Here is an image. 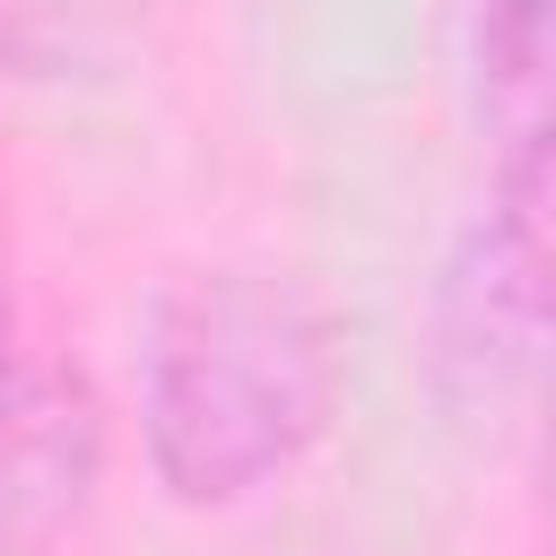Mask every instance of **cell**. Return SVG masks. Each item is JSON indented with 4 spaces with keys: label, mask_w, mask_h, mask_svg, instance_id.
<instances>
[{
    "label": "cell",
    "mask_w": 556,
    "mask_h": 556,
    "mask_svg": "<svg viewBox=\"0 0 556 556\" xmlns=\"http://www.w3.org/2000/svg\"><path fill=\"white\" fill-rule=\"evenodd\" d=\"M486 321L547 339L556 330V148H513L495 165V208L478 235Z\"/></svg>",
    "instance_id": "cell-3"
},
{
    "label": "cell",
    "mask_w": 556,
    "mask_h": 556,
    "mask_svg": "<svg viewBox=\"0 0 556 556\" xmlns=\"http://www.w3.org/2000/svg\"><path fill=\"white\" fill-rule=\"evenodd\" d=\"M339 400L330 313L287 269H182L139 330L148 469L182 504L287 478Z\"/></svg>",
    "instance_id": "cell-1"
},
{
    "label": "cell",
    "mask_w": 556,
    "mask_h": 556,
    "mask_svg": "<svg viewBox=\"0 0 556 556\" xmlns=\"http://www.w3.org/2000/svg\"><path fill=\"white\" fill-rule=\"evenodd\" d=\"M539 504H547V539H556V426H547V452H539Z\"/></svg>",
    "instance_id": "cell-5"
},
{
    "label": "cell",
    "mask_w": 556,
    "mask_h": 556,
    "mask_svg": "<svg viewBox=\"0 0 556 556\" xmlns=\"http://www.w3.org/2000/svg\"><path fill=\"white\" fill-rule=\"evenodd\" d=\"M478 104L513 148H556V0H478Z\"/></svg>",
    "instance_id": "cell-4"
},
{
    "label": "cell",
    "mask_w": 556,
    "mask_h": 556,
    "mask_svg": "<svg viewBox=\"0 0 556 556\" xmlns=\"http://www.w3.org/2000/svg\"><path fill=\"white\" fill-rule=\"evenodd\" d=\"M104 417L70 365H43L0 321V556H43L87 504Z\"/></svg>",
    "instance_id": "cell-2"
}]
</instances>
